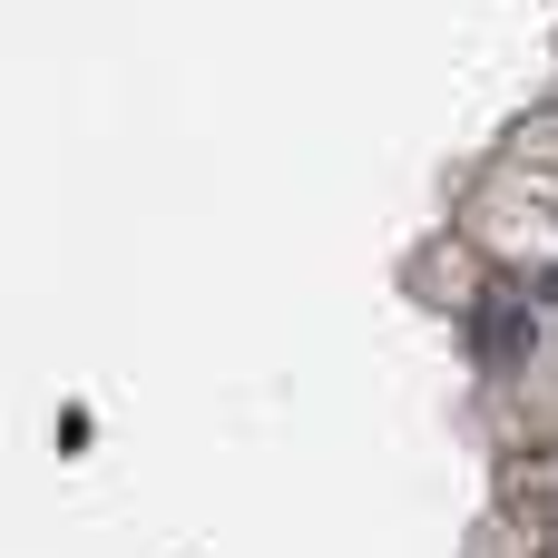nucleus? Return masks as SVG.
Returning a JSON list of instances; mask_svg holds the SVG:
<instances>
[{
    "mask_svg": "<svg viewBox=\"0 0 558 558\" xmlns=\"http://www.w3.org/2000/svg\"><path fill=\"white\" fill-rule=\"evenodd\" d=\"M471 343H481V363H490V373H520V363H530V343H539L530 284H490V294H471Z\"/></svg>",
    "mask_w": 558,
    "mask_h": 558,
    "instance_id": "nucleus-1",
    "label": "nucleus"
},
{
    "mask_svg": "<svg viewBox=\"0 0 558 558\" xmlns=\"http://www.w3.org/2000/svg\"><path fill=\"white\" fill-rule=\"evenodd\" d=\"M530 520L558 539V471H549V481H530Z\"/></svg>",
    "mask_w": 558,
    "mask_h": 558,
    "instance_id": "nucleus-2",
    "label": "nucleus"
}]
</instances>
